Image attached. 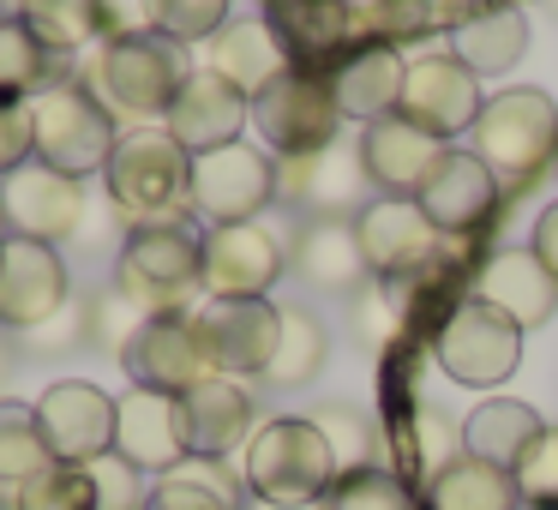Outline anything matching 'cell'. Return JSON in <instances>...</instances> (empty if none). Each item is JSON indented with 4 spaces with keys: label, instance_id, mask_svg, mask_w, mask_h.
Masks as SVG:
<instances>
[{
    "label": "cell",
    "instance_id": "cell-1",
    "mask_svg": "<svg viewBox=\"0 0 558 510\" xmlns=\"http://www.w3.org/2000/svg\"><path fill=\"white\" fill-rule=\"evenodd\" d=\"M186 78H193L186 42L138 25V31H121V37L102 42V54H97L85 85L102 97V109H109L114 121H121V114L126 121H169V109H174Z\"/></svg>",
    "mask_w": 558,
    "mask_h": 510
},
{
    "label": "cell",
    "instance_id": "cell-2",
    "mask_svg": "<svg viewBox=\"0 0 558 510\" xmlns=\"http://www.w3.org/2000/svg\"><path fill=\"white\" fill-rule=\"evenodd\" d=\"M337 474H342V462L330 450L325 426L301 421V414L265 421L246 438V457H241L246 498H258V505H325Z\"/></svg>",
    "mask_w": 558,
    "mask_h": 510
},
{
    "label": "cell",
    "instance_id": "cell-3",
    "mask_svg": "<svg viewBox=\"0 0 558 510\" xmlns=\"http://www.w3.org/2000/svg\"><path fill=\"white\" fill-rule=\"evenodd\" d=\"M114 289L133 294L145 313H181L186 294L205 289V229L186 210L157 222H133L121 241Z\"/></svg>",
    "mask_w": 558,
    "mask_h": 510
},
{
    "label": "cell",
    "instance_id": "cell-4",
    "mask_svg": "<svg viewBox=\"0 0 558 510\" xmlns=\"http://www.w3.org/2000/svg\"><path fill=\"white\" fill-rule=\"evenodd\" d=\"M31 114V157L49 162V169L73 174H102L121 145V121L102 109V97L85 85V78H66V85H49L25 102Z\"/></svg>",
    "mask_w": 558,
    "mask_h": 510
},
{
    "label": "cell",
    "instance_id": "cell-5",
    "mask_svg": "<svg viewBox=\"0 0 558 510\" xmlns=\"http://www.w3.org/2000/svg\"><path fill=\"white\" fill-rule=\"evenodd\" d=\"M102 186H109V205L133 222L181 217V205H193V150L169 126L121 133L109 169H102Z\"/></svg>",
    "mask_w": 558,
    "mask_h": 510
},
{
    "label": "cell",
    "instance_id": "cell-6",
    "mask_svg": "<svg viewBox=\"0 0 558 510\" xmlns=\"http://www.w3.org/2000/svg\"><path fill=\"white\" fill-rule=\"evenodd\" d=\"M474 157L510 193L529 186L558 157V102L541 85H510L498 97H486L481 121H474Z\"/></svg>",
    "mask_w": 558,
    "mask_h": 510
},
{
    "label": "cell",
    "instance_id": "cell-7",
    "mask_svg": "<svg viewBox=\"0 0 558 510\" xmlns=\"http://www.w3.org/2000/svg\"><path fill=\"white\" fill-rule=\"evenodd\" d=\"M253 126H258V138L270 145V157L294 162V157H313V150L337 145L342 109H337V97H330L325 73L282 66L265 90H253Z\"/></svg>",
    "mask_w": 558,
    "mask_h": 510
},
{
    "label": "cell",
    "instance_id": "cell-8",
    "mask_svg": "<svg viewBox=\"0 0 558 510\" xmlns=\"http://www.w3.org/2000/svg\"><path fill=\"white\" fill-rule=\"evenodd\" d=\"M433 361L450 385L493 390L522 366V330L510 325L498 306H486L469 294V301H457L445 313V325L433 330Z\"/></svg>",
    "mask_w": 558,
    "mask_h": 510
},
{
    "label": "cell",
    "instance_id": "cell-9",
    "mask_svg": "<svg viewBox=\"0 0 558 510\" xmlns=\"http://www.w3.org/2000/svg\"><path fill=\"white\" fill-rule=\"evenodd\" d=\"M373 181L361 169V145H325L313 157L277 162V205H289L301 222H354L366 205H373Z\"/></svg>",
    "mask_w": 558,
    "mask_h": 510
},
{
    "label": "cell",
    "instance_id": "cell-10",
    "mask_svg": "<svg viewBox=\"0 0 558 510\" xmlns=\"http://www.w3.org/2000/svg\"><path fill=\"white\" fill-rule=\"evenodd\" d=\"M193 337L210 373L265 378L282 342V306L277 301H205L193 313Z\"/></svg>",
    "mask_w": 558,
    "mask_h": 510
},
{
    "label": "cell",
    "instance_id": "cell-11",
    "mask_svg": "<svg viewBox=\"0 0 558 510\" xmlns=\"http://www.w3.org/2000/svg\"><path fill=\"white\" fill-rule=\"evenodd\" d=\"M265 205H277V157L265 145H222L193 157V210L210 229L258 222Z\"/></svg>",
    "mask_w": 558,
    "mask_h": 510
},
{
    "label": "cell",
    "instance_id": "cell-12",
    "mask_svg": "<svg viewBox=\"0 0 558 510\" xmlns=\"http://www.w3.org/2000/svg\"><path fill=\"white\" fill-rule=\"evenodd\" d=\"M289 270V234L258 222L205 229V294L210 301H270L277 277Z\"/></svg>",
    "mask_w": 558,
    "mask_h": 510
},
{
    "label": "cell",
    "instance_id": "cell-13",
    "mask_svg": "<svg viewBox=\"0 0 558 510\" xmlns=\"http://www.w3.org/2000/svg\"><path fill=\"white\" fill-rule=\"evenodd\" d=\"M73 306V277H66L61 246L43 241H0V325L7 330H43Z\"/></svg>",
    "mask_w": 558,
    "mask_h": 510
},
{
    "label": "cell",
    "instance_id": "cell-14",
    "mask_svg": "<svg viewBox=\"0 0 558 510\" xmlns=\"http://www.w3.org/2000/svg\"><path fill=\"white\" fill-rule=\"evenodd\" d=\"M0 217H7L13 241H43V246L73 241L78 222H85V181L31 157L25 169L0 181Z\"/></svg>",
    "mask_w": 558,
    "mask_h": 510
},
{
    "label": "cell",
    "instance_id": "cell-15",
    "mask_svg": "<svg viewBox=\"0 0 558 510\" xmlns=\"http://www.w3.org/2000/svg\"><path fill=\"white\" fill-rule=\"evenodd\" d=\"M481 109H486V90L457 54H421V61H409L402 102H397L402 121H414L433 138H462V133H474Z\"/></svg>",
    "mask_w": 558,
    "mask_h": 510
},
{
    "label": "cell",
    "instance_id": "cell-16",
    "mask_svg": "<svg viewBox=\"0 0 558 510\" xmlns=\"http://www.w3.org/2000/svg\"><path fill=\"white\" fill-rule=\"evenodd\" d=\"M37 426L49 438L54 462H90L114 457V397L102 385H85V378H54L37 397Z\"/></svg>",
    "mask_w": 558,
    "mask_h": 510
},
{
    "label": "cell",
    "instance_id": "cell-17",
    "mask_svg": "<svg viewBox=\"0 0 558 510\" xmlns=\"http://www.w3.org/2000/svg\"><path fill=\"white\" fill-rule=\"evenodd\" d=\"M114 457L138 474H169L193 457L186 445V409L181 397H162V390H126L114 397Z\"/></svg>",
    "mask_w": 558,
    "mask_h": 510
},
{
    "label": "cell",
    "instance_id": "cell-18",
    "mask_svg": "<svg viewBox=\"0 0 558 510\" xmlns=\"http://www.w3.org/2000/svg\"><path fill=\"white\" fill-rule=\"evenodd\" d=\"M354 241H361V258H366V270H373L378 282H402L438 253L445 234L426 222V210L414 205V198H385L378 193L373 205L354 217Z\"/></svg>",
    "mask_w": 558,
    "mask_h": 510
},
{
    "label": "cell",
    "instance_id": "cell-19",
    "mask_svg": "<svg viewBox=\"0 0 558 510\" xmlns=\"http://www.w3.org/2000/svg\"><path fill=\"white\" fill-rule=\"evenodd\" d=\"M258 19L277 31L289 66H306V73H330L354 49V31H361L354 0H265Z\"/></svg>",
    "mask_w": 558,
    "mask_h": 510
},
{
    "label": "cell",
    "instance_id": "cell-20",
    "mask_svg": "<svg viewBox=\"0 0 558 510\" xmlns=\"http://www.w3.org/2000/svg\"><path fill=\"white\" fill-rule=\"evenodd\" d=\"M121 366L138 390H162V397H186L210 373L205 354H198V337H193V313H150L133 330Z\"/></svg>",
    "mask_w": 558,
    "mask_h": 510
},
{
    "label": "cell",
    "instance_id": "cell-21",
    "mask_svg": "<svg viewBox=\"0 0 558 510\" xmlns=\"http://www.w3.org/2000/svg\"><path fill=\"white\" fill-rule=\"evenodd\" d=\"M162 126H169L193 157H205V150L241 145V126H253V97L234 90L229 78L210 73V66H193V78L181 85V97H174V109Z\"/></svg>",
    "mask_w": 558,
    "mask_h": 510
},
{
    "label": "cell",
    "instance_id": "cell-22",
    "mask_svg": "<svg viewBox=\"0 0 558 510\" xmlns=\"http://www.w3.org/2000/svg\"><path fill=\"white\" fill-rule=\"evenodd\" d=\"M361 169L366 181H373V193L385 198H414L426 186V174L438 169V157H445V138L421 133L414 121H402V114H385V121L361 126Z\"/></svg>",
    "mask_w": 558,
    "mask_h": 510
},
{
    "label": "cell",
    "instance_id": "cell-23",
    "mask_svg": "<svg viewBox=\"0 0 558 510\" xmlns=\"http://www.w3.org/2000/svg\"><path fill=\"white\" fill-rule=\"evenodd\" d=\"M330 97H337L342 121H385V114H397L402 102V78H409V61L397 54V42L385 37H361L349 54H342L337 66H330Z\"/></svg>",
    "mask_w": 558,
    "mask_h": 510
},
{
    "label": "cell",
    "instance_id": "cell-24",
    "mask_svg": "<svg viewBox=\"0 0 558 510\" xmlns=\"http://www.w3.org/2000/svg\"><path fill=\"white\" fill-rule=\"evenodd\" d=\"M498 193H505V186L493 181V169H486L474 150H445L438 169L426 174V186L414 193V205L426 210V222H433L438 234H474L498 210Z\"/></svg>",
    "mask_w": 558,
    "mask_h": 510
},
{
    "label": "cell",
    "instance_id": "cell-25",
    "mask_svg": "<svg viewBox=\"0 0 558 510\" xmlns=\"http://www.w3.org/2000/svg\"><path fill=\"white\" fill-rule=\"evenodd\" d=\"M474 301L498 306L517 330H541L558 313V277L534 258V246H498L474 270Z\"/></svg>",
    "mask_w": 558,
    "mask_h": 510
},
{
    "label": "cell",
    "instance_id": "cell-26",
    "mask_svg": "<svg viewBox=\"0 0 558 510\" xmlns=\"http://www.w3.org/2000/svg\"><path fill=\"white\" fill-rule=\"evenodd\" d=\"M181 409H186V445H193V457H210V462H229L234 450H246V438L258 433L253 397H246L241 378L205 373L181 397Z\"/></svg>",
    "mask_w": 558,
    "mask_h": 510
},
{
    "label": "cell",
    "instance_id": "cell-27",
    "mask_svg": "<svg viewBox=\"0 0 558 510\" xmlns=\"http://www.w3.org/2000/svg\"><path fill=\"white\" fill-rule=\"evenodd\" d=\"M289 270L318 294H354L366 289V258L354 241V222H294L289 229Z\"/></svg>",
    "mask_w": 558,
    "mask_h": 510
},
{
    "label": "cell",
    "instance_id": "cell-28",
    "mask_svg": "<svg viewBox=\"0 0 558 510\" xmlns=\"http://www.w3.org/2000/svg\"><path fill=\"white\" fill-rule=\"evenodd\" d=\"M450 54H457L474 78L510 73V66L529 54V19H522V7H510V0H486V7L462 13L457 31H450Z\"/></svg>",
    "mask_w": 558,
    "mask_h": 510
},
{
    "label": "cell",
    "instance_id": "cell-29",
    "mask_svg": "<svg viewBox=\"0 0 558 510\" xmlns=\"http://www.w3.org/2000/svg\"><path fill=\"white\" fill-rule=\"evenodd\" d=\"M546 433L541 409H529V402L517 397H486L481 409H469V421H462V450H469L474 462H493V469L517 474V462L529 457V445Z\"/></svg>",
    "mask_w": 558,
    "mask_h": 510
},
{
    "label": "cell",
    "instance_id": "cell-30",
    "mask_svg": "<svg viewBox=\"0 0 558 510\" xmlns=\"http://www.w3.org/2000/svg\"><path fill=\"white\" fill-rule=\"evenodd\" d=\"M13 19L54 61H73L90 42H109V0H13Z\"/></svg>",
    "mask_w": 558,
    "mask_h": 510
},
{
    "label": "cell",
    "instance_id": "cell-31",
    "mask_svg": "<svg viewBox=\"0 0 558 510\" xmlns=\"http://www.w3.org/2000/svg\"><path fill=\"white\" fill-rule=\"evenodd\" d=\"M210 73H222L234 90H265L270 78L289 66V54H282V42H277V31L265 25V19H229V25L210 37Z\"/></svg>",
    "mask_w": 558,
    "mask_h": 510
},
{
    "label": "cell",
    "instance_id": "cell-32",
    "mask_svg": "<svg viewBox=\"0 0 558 510\" xmlns=\"http://www.w3.org/2000/svg\"><path fill=\"white\" fill-rule=\"evenodd\" d=\"M145 510H246V481L229 462L186 457L181 469L157 474V486L145 493Z\"/></svg>",
    "mask_w": 558,
    "mask_h": 510
},
{
    "label": "cell",
    "instance_id": "cell-33",
    "mask_svg": "<svg viewBox=\"0 0 558 510\" xmlns=\"http://www.w3.org/2000/svg\"><path fill=\"white\" fill-rule=\"evenodd\" d=\"M426 510H522V498H517V481L505 469L474 462L462 450L450 469H438L426 481Z\"/></svg>",
    "mask_w": 558,
    "mask_h": 510
},
{
    "label": "cell",
    "instance_id": "cell-34",
    "mask_svg": "<svg viewBox=\"0 0 558 510\" xmlns=\"http://www.w3.org/2000/svg\"><path fill=\"white\" fill-rule=\"evenodd\" d=\"M49 85H66V61H54L19 19H0V102H31Z\"/></svg>",
    "mask_w": 558,
    "mask_h": 510
},
{
    "label": "cell",
    "instance_id": "cell-35",
    "mask_svg": "<svg viewBox=\"0 0 558 510\" xmlns=\"http://www.w3.org/2000/svg\"><path fill=\"white\" fill-rule=\"evenodd\" d=\"M43 469H54V450L37 426V409L0 397V486L19 493L25 481H37Z\"/></svg>",
    "mask_w": 558,
    "mask_h": 510
},
{
    "label": "cell",
    "instance_id": "cell-36",
    "mask_svg": "<svg viewBox=\"0 0 558 510\" xmlns=\"http://www.w3.org/2000/svg\"><path fill=\"white\" fill-rule=\"evenodd\" d=\"M325 325H318L306 306H282V342H277V361H270L265 385L277 390H301L318 378V366H325Z\"/></svg>",
    "mask_w": 558,
    "mask_h": 510
},
{
    "label": "cell",
    "instance_id": "cell-37",
    "mask_svg": "<svg viewBox=\"0 0 558 510\" xmlns=\"http://www.w3.org/2000/svg\"><path fill=\"white\" fill-rule=\"evenodd\" d=\"M13 510H97V474L78 462H54L13 493Z\"/></svg>",
    "mask_w": 558,
    "mask_h": 510
},
{
    "label": "cell",
    "instance_id": "cell-38",
    "mask_svg": "<svg viewBox=\"0 0 558 510\" xmlns=\"http://www.w3.org/2000/svg\"><path fill=\"white\" fill-rule=\"evenodd\" d=\"M325 510H414V498H409V486H402L390 469L361 462V469H342L337 474Z\"/></svg>",
    "mask_w": 558,
    "mask_h": 510
},
{
    "label": "cell",
    "instance_id": "cell-39",
    "mask_svg": "<svg viewBox=\"0 0 558 510\" xmlns=\"http://www.w3.org/2000/svg\"><path fill=\"white\" fill-rule=\"evenodd\" d=\"M234 0H145V25L174 42H210L229 25Z\"/></svg>",
    "mask_w": 558,
    "mask_h": 510
},
{
    "label": "cell",
    "instance_id": "cell-40",
    "mask_svg": "<svg viewBox=\"0 0 558 510\" xmlns=\"http://www.w3.org/2000/svg\"><path fill=\"white\" fill-rule=\"evenodd\" d=\"M78 313H85V342H90V349H102V354H126L133 330L150 318L145 306H138L133 294H121V289H102L97 301H85Z\"/></svg>",
    "mask_w": 558,
    "mask_h": 510
},
{
    "label": "cell",
    "instance_id": "cell-41",
    "mask_svg": "<svg viewBox=\"0 0 558 510\" xmlns=\"http://www.w3.org/2000/svg\"><path fill=\"white\" fill-rule=\"evenodd\" d=\"M510 481H517V498L529 510H558V426H546V433L534 438Z\"/></svg>",
    "mask_w": 558,
    "mask_h": 510
},
{
    "label": "cell",
    "instance_id": "cell-42",
    "mask_svg": "<svg viewBox=\"0 0 558 510\" xmlns=\"http://www.w3.org/2000/svg\"><path fill=\"white\" fill-rule=\"evenodd\" d=\"M414 433H421V438H414V457H421L426 481L462 457V426L450 421L445 409H421V414H414Z\"/></svg>",
    "mask_w": 558,
    "mask_h": 510
},
{
    "label": "cell",
    "instance_id": "cell-43",
    "mask_svg": "<svg viewBox=\"0 0 558 510\" xmlns=\"http://www.w3.org/2000/svg\"><path fill=\"white\" fill-rule=\"evenodd\" d=\"M97 474V510H145V493H138V469H126L121 457L90 462Z\"/></svg>",
    "mask_w": 558,
    "mask_h": 510
},
{
    "label": "cell",
    "instance_id": "cell-44",
    "mask_svg": "<svg viewBox=\"0 0 558 510\" xmlns=\"http://www.w3.org/2000/svg\"><path fill=\"white\" fill-rule=\"evenodd\" d=\"M31 162V114L25 102H0V181Z\"/></svg>",
    "mask_w": 558,
    "mask_h": 510
},
{
    "label": "cell",
    "instance_id": "cell-45",
    "mask_svg": "<svg viewBox=\"0 0 558 510\" xmlns=\"http://www.w3.org/2000/svg\"><path fill=\"white\" fill-rule=\"evenodd\" d=\"M313 421L325 426V438H330V450H337L342 469H361V462H366V438H361L366 426L354 421L349 409H325V414H313Z\"/></svg>",
    "mask_w": 558,
    "mask_h": 510
},
{
    "label": "cell",
    "instance_id": "cell-46",
    "mask_svg": "<svg viewBox=\"0 0 558 510\" xmlns=\"http://www.w3.org/2000/svg\"><path fill=\"white\" fill-rule=\"evenodd\" d=\"M529 246H534V258H541V265L558 277V198L541 210V217H534V241Z\"/></svg>",
    "mask_w": 558,
    "mask_h": 510
},
{
    "label": "cell",
    "instance_id": "cell-47",
    "mask_svg": "<svg viewBox=\"0 0 558 510\" xmlns=\"http://www.w3.org/2000/svg\"><path fill=\"white\" fill-rule=\"evenodd\" d=\"M246 510H325V505H258V498H246Z\"/></svg>",
    "mask_w": 558,
    "mask_h": 510
},
{
    "label": "cell",
    "instance_id": "cell-48",
    "mask_svg": "<svg viewBox=\"0 0 558 510\" xmlns=\"http://www.w3.org/2000/svg\"><path fill=\"white\" fill-rule=\"evenodd\" d=\"M7 378H13V354L0 349V385H7Z\"/></svg>",
    "mask_w": 558,
    "mask_h": 510
},
{
    "label": "cell",
    "instance_id": "cell-49",
    "mask_svg": "<svg viewBox=\"0 0 558 510\" xmlns=\"http://www.w3.org/2000/svg\"><path fill=\"white\" fill-rule=\"evenodd\" d=\"M0 19H13V7H7V0H0Z\"/></svg>",
    "mask_w": 558,
    "mask_h": 510
},
{
    "label": "cell",
    "instance_id": "cell-50",
    "mask_svg": "<svg viewBox=\"0 0 558 510\" xmlns=\"http://www.w3.org/2000/svg\"><path fill=\"white\" fill-rule=\"evenodd\" d=\"M0 241H7V234H0Z\"/></svg>",
    "mask_w": 558,
    "mask_h": 510
}]
</instances>
